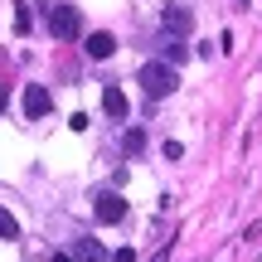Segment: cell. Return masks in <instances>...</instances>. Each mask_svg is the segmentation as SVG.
Returning a JSON list of instances; mask_svg holds the SVG:
<instances>
[{
	"mask_svg": "<svg viewBox=\"0 0 262 262\" xmlns=\"http://www.w3.org/2000/svg\"><path fill=\"white\" fill-rule=\"evenodd\" d=\"M243 5H248V0H243Z\"/></svg>",
	"mask_w": 262,
	"mask_h": 262,
	"instance_id": "2e32d148",
	"label": "cell"
},
{
	"mask_svg": "<svg viewBox=\"0 0 262 262\" xmlns=\"http://www.w3.org/2000/svg\"><path fill=\"white\" fill-rule=\"evenodd\" d=\"M141 93L146 97H170L180 88V73H175V63H156V58H150V63H141Z\"/></svg>",
	"mask_w": 262,
	"mask_h": 262,
	"instance_id": "6da1fadb",
	"label": "cell"
},
{
	"mask_svg": "<svg viewBox=\"0 0 262 262\" xmlns=\"http://www.w3.org/2000/svg\"><path fill=\"white\" fill-rule=\"evenodd\" d=\"M102 112L112 117V122H126V93H122L117 83H107V88H102Z\"/></svg>",
	"mask_w": 262,
	"mask_h": 262,
	"instance_id": "8992f818",
	"label": "cell"
},
{
	"mask_svg": "<svg viewBox=\"0 0 262 262\" xmlns=\"http://www.w3.org/2000/svg\"><path fill=\"white\" fill-rule=\"evenodd\" d=\"M78 29H83V15L73 5H49V34L54 39H78Z\"/></svg>",
	"mask_w": 262,
	"mask_h": 262,
	"instance_id": "7a4b0ae2",
	"label": "cell"
},
{
	"mask_svg": "<svg viewBox=\"0 0 262 262\" xmlns=\"http://www.w3.org/2000/svg\"><path fill=\"white\" fill-rule=\"evenodd\" d=\"M49 107H54V97H49V88L29 83V88H25V117H29V122H39V117H49Z\"/></svg>",
	"mask_w": 262,
	"mask_h": 262,
	"instance_id": "5b68a950",
	"label": "cell"
},
{
	"mask_svg": "<svg viewBox=\"0 0 262 262\" xmlns=\"http://www.w3.org/2000/svg\"><path fill=\"white\" fill-rule=\"evenodd\" d=\"M156 44H160V63H180V58H185V39H175V34H160Z\"/></svg>",
	"mask_w": 262,
	"mask_h": 262,
	"instance_id": "9c48e42d",
	"label": "cell"
},
{
	"mask_svg": "<svg viewBox=\"0 0 262 262\" xmlns=\"http://www.w3.org/2000/svg\"><path fill=\"white\" fill-rule=\"evenodd\" d=\"M83 49H88V58H112V54H117V39L107 34V29H97V34H88Z\"/></svg>",
	"mask_w": 262,
	"mask_h": 262,
	"instance_id": "52a82bcc",
	"label": "cell"
},
{
	"mask_svg": "<svg viewBox=\"0 0 262 262\" xmlns=\"http://www.w3.org/2000/svg\"><path fill=\"white\" fill-rule=\"evenodd\" d=\"M5 102H10V93H5V88H0V112H5Z\"/></svg>",
	"mask_w": 262,
	"mask_h": 262,
	"instance_id": "5bb4252c",
	"label": "cell"
},
{
	"mask_svg": "<svg viewBox=\"0 0 262 262\" xmlns=\"http://www.w3.org/2000/svg\"><path fill=\"white\" fill-rule=\"evenodd\" d=\"M93 214H97V224H122L126 219V199L117 194V189H102L97 204H93Z\"/></svg>",
	"mask_w": 262,
	"mask_h": 262,
	"instance_id": "3957f363",
	"label": "cell"
},
{
	"mask_svg": "<svg viewBox=\"0 0 262 262\" xmlns=\"http://www.w3.org/2000/svg\"><path fill=\"white\" fill-rule=\"evenodd\" d=\"M15 29H19V34H29V5H25V0L15 5Z\"/></svg>",
	"mask_w": 262,
	"mask_h": 262,
	"instance_id": "7c38bea8",
	"label": "cell"
},
{
	"mask_svg": "<svg viewBox=\"0 0 262 262\" xmlns=\"http://www.w3.org/2000/svg\"><path fill=\"white\" fill-rule=\"evenodd\" d=\"M54 262H73V257H68V253H58V257H54Z\"/></svg>",
	"mask_w": 262,
	"mask_h": 262,
	"instance_id": "9a60e30c",
	"label": "cell"
},
{
	"mask_svg": "<svg viewBox=\"0 0 262 262\" xmlns=\"http://www.w3.org/2000/svg\"><path fill=\"white\" fill-rule=\"evenodd\" d=\"M146 150V131H126V156H141Z\"/></svg>",
	"mask_w": 262,
	"mask_h": 262,
	"instance_id": "8fae6325",
	"label": "cell"
},
{
	"mask_svg": "<svg viewBox=\"0 0 262 262\" xmlns=\"http://www.w3.org/2000/svg\"><path fill=\"white\" fill-rule=\"evenodd\" d=\"M112 262H136V248H117V253H112Z\"/></svg>",
	"mask_w": 262,
	"mask_h": 262,
	"instance_id": "4fadbf2b",
	"label": "cell"
},
{
	"mask_svg": "<svg viewBox=\"0 0 262 262\" xmlns=\"http://www.w3.org/2000/svg\"><path fill=\"white\" fill-rule=\"evenodd\" d=\"M160 25H165V34H175V39H185L189 29H194V15H189L185 5H165V15H160Z\"/></svg>",
	"mask_w": 262,
	"mask_h": 262,
	"instance_id": "277c9868",
	"label": "cell"
},
{
	"mask_svg": "<svg viewBox=\"0 0 262 262\" xmlns=\"http://www.w3.org/2000/svg\"><path fill=\"white\" fill-rule=\"evenodd\" d=\"M68 257H73V262H107V253H102V243H97V238H78Z\"/></svg>",
	"mask_w": 262,
	"mask_h": 262,
	"instance_id": "ba28073f",
	"label": "cell"
},
{
	"mask_svg": "<svg viewBox=\"0 0 262 262\" xmlns=\"http://www.w3.org/2000/svg\"><path fill=\"white\" fill-rule=\"evenodd\" d=\"M0 238H19V219L10 209H0Z\"/></svg>",
	"mask_w": 262,
	"mask_h": 262,
	"instance_id": "30bf717a",
	"label": "cell"
}]
</instances>
